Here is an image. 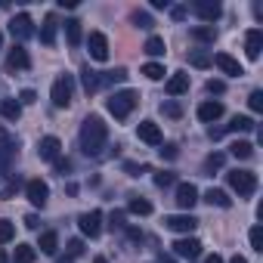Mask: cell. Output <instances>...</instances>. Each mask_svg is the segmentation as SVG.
<instances>
[{"label": "cell", "instance_id": "cell-1", "mask_svg": "<svg viewBox=\"0 0 263 263\" xmlns=\"http://www.w3.org/2000/svg\"><path fill=\"white\" fill-rule=\"evenodd\" d=\"M105 143H108V124L99 115H87L81 121V152L96 158V155H102Z\"/></svg>", "mask_w": 263, "mask_h": 263}, {"label": "cell", "instance_id": "cell-2", "mask_svg": "<svg viewBox=\"0 0 263 263\" xmlns=\"http://www.w3.org/2000/svg\"><path fill=\"white\" fill-rule=\"evenodd\" d=\"M137 105H140V93H137V90H118V93H111L108 102H105V108H108L118 121H127L130 111H134Z\"/></svg>", "mask_w": 263, "mask_h": 263}, {"label": "cell", "instance_id": "cell-3", "mask_svg": "<svg viewBox=\"0 0 263 263\" xmlns=\"http://www.w3.org/2000/svg\"><path fill=\"white\" fill-rule=\"evenodd\" d=\"M226 183H229L232 192H238V198H248V195L257 192V174L254 171H229Z\"/></svg>", "mask_w": 263, "mask_h": 263}, {"label": "cell", "instance_id": "cell-4", "mask_svg": "<svg viewBox=\"0 0 263 263\" xmlns=\"http://www.w3.org/2000/svg\"><path fill=\"white\" fill-rule=\"evenodd\" d=\"M50 99L56 108H68L71 99H74V78L71 74H59L53 81V90H50Z\"/></svg>", "mask_w": 263, "mask_h": 263}, {"label": "cell", "instance_id": "cell-5", "mask_svg": "<svg viewBox=\"0 0 263 263\" xmlns=\"http://www.w3.org/2000/svg\"><path fill=\"white\" fill-rule=\"evenodd\" d=\"M10 34H13L19 44L28 41V37H34V22H31V16H28V13L13 16V19H10Z\"/></svg>", "mask_w": 263, "mask_h": 263}, {"label": "cell", "instance_id": "cell-6", "mask_svg": "<svg viewBox=\"0 0 263 263\" xmlns=\"http://www.w3.org/2000/svg\"><path fill=\"white\" fill-rule=\"evenodd\" d=\"M192 10H195V16H198L201 22H208V25H214V22L223 16V7L217 4V0H195Z\"/></svg>", "mask_w": 263, "mask_h": 263}, {"label": "cell", "instance_id": "cell-7", "mask_svg": "<svg viewBox=\"0 0 263 263\" xmlns=\"http://www.w3.org/2000/svg\"><path fill=\"white\" fill-rule=\"evenodd\" d=\"M25 195H28V201H31L34 208H44L47 198H50V186H47L44 180H28V183H25Z\"/></svg>", "mask_w": 263, "mask_h": 263}, {"label": "cell", "instance_id": "cell-8", "mask_svg": "<svg viewBox=\"0 0 263 263\" xmlns=\"http://www.w3.org/2000/svg\"><path fill=\"white\" fill-rule=\"evenodd\" d=\"M78 226H81L84 235L96 238V235L102 232V211H87V214H81V217H78Z\"/></svg>", "mask_w": 263, "mask_h": 263}, {"label": "cell", "instance_id": "cell-9", "mask_svg": "<svg viewBox=\"0 0 263 263\" xmlns=\"http://www.w3.org/2000/svg\"><path fill=\"white\" fill-rule=\"evenodd\" d=\"M87 47H90V56H93L96 62H105V59H108V37H105L102 31H90Z\"/></svg>", "mask_w": 263, "mask_h": 263}, {"label": "cell", "instance_id": "cell-10", "mask_svg": "<svg viewBox=\"0 0 263 263\" xmlns=\"http://www.w3.org/2000/svg\"><path fill=\"white\" fill-rule=\"evenodd\" d=\"M7 68H10V71H28V68H31V56H28V50H25L22 44H16V47L10 50Z\"/></svg>", "mask_w": 263, "mask_h": 263}, {"label": "cell", "instance_id": "cell-11", "mask_svg": "<svg viewBox=\"0 0 263 263\" xmlns=\"http://www.w3.org/2000/svg\"><path fill=\"white\" fill-rule=\"evenodd\" d=\"M164 226L171 232H192L198 226V217H192V214H171V217H164Z\"/></svg>", "mask_w": 263, "mask_h": 263}, {"label": "cell", "instance_id": "cell-12", "mask_svg": "<svg viewBox=\"0 0 263 263\" xmlns=\"http://www.w3.org/2000/svg\"><path fill=\"white\" fill-rule=\"evenodd\" d=\"M137 137H140L146 146H161V143H164V140H161V127H158L155 121H140Z\"/></svg>", "mask_w": 263, "mask_h": 263}, {"label": "cell", "instance_id": "cell-13", "mask_svg": "<svg viewBox=\"0 0 263 263\" xmlns=\"http://www.w3.org/2000/svg\"><path fill=\"white\" fill-rule=\"evenodd\" d=\"M211 65H217L223 74H232V78H241V74H245V68H241L229 53H217V56H211Z\"/></svg>", "mask_w": 263, "mask_h": 263}, {"label": "cell", "instance_id": "cell-14", "mask_svg": "<svg viewBox=\"0 0 263 263\" xmlns=\"http://www.w3.org/2000/svg\"><path fill=\"white\" fill-rule=\"evenodd\" d=\"M59 152H62L59 137H44V140L37 143V155H41V161H56Z\"/></svg>", "mask_w": 263, "mask_h": 263}, {"label": "cell", "instance_id": "cell-15", "mask_svg": "<svg viewBox=\"0 0 263 263\" xmlns=\"http://www.w3.org/2000/svg\"><path fill=\"white\" fill-rule=\"evenodd\" d=\"M171 248H174L177 257H189V260H195V257L201 254V241H198V238H177Z\"/></svg>", "mask_w": 263, "mask_h": 263}, {"label": "cell", "instance_id": "cell-16", "mask_svg": "<svg viewBox=\"0 0 263 263\" xmlns=\"http://www.w3.org/2000/svg\"><path fill=\"white\" fill-rule=\"evenodd\" d=\"M260 50H263V31L251 28L245 34V53H248V59H260Z\"/></svg>", "mask_w": 263, "mask_h": 263}, {"label": "cell", "instance_id": "cell-17", "mask_svg": "<svg viewBox=\"0 0 263 263\" xmlns=\"http://www.w3.org/2000/svg\"><path fill=\"white\" fill-rule=\"evenodd\" d=\"M217 118H223V102H220V99H208V102L198 105V121L211 124V121H217Z\"/></svg>", "mask_w": 263, "mask_h": 263}, {"label": "cell", "instance_id": "cell-18", "mask_svg": "<svg viewBox=\"0 0 263 263\" xmlns=\"http://www.w3.org/2000/svg\"><path fill=\"white\" fill-rule=\"evenodd\" d=\"M195 201H198V189L192 183H180L177 186V204L189 211V208H195Z\"/></svg>", "mask_w": 263, "mask_h": 263}, {"label": "cell", "instance_id": "cell-19", "mask_svg": "<svg viewBox=\"0 0 263 263\" xmlns=\"http://www.w3.org/2000/svg\"><path fill=\"white\" fill-rule=\"evenodd\" d=\"M164 90H167L171 96H183V93L189 90V74H186V71L171 74V78H167V84H164Z\"/></svg>", "mask_w": 263, "mask_h": 263}, {"label": "cell", "instance_id": "cell-20", "mask_svg": "<svg viewBox=\"0 0 263 263\" xmlns=\"http://www.w3.org/2000/svg\"><path fill=\"white\" fill-rule=\"evenodd\" d=\"M81 84H84V93H87V96H93V93L102 87V81H99V71H93V68L87 65V68L81 71Z\"/></svg>", "mask_w": 263, "mask_h": 263}, {"label": "cell", "instance_id": "cell-21", "mask_svg": "<svg viewBox=\"0 0 263 263\" xmlns=\"http://www.w3.org/2000/svg\"><path fill=\"white\" fill-rule=\"evenodd\" d=\"M257 124H254V118H248V115H235L229 124H226V130L229 134H248V130H254Z\"/></svg>", "mask_w": 263, "mask_h": 263}, {"label": "cell", "instance_id": "cell-22", "mask_svg": "<svg viewBox=\"0 0 263 263\" xmlns=\"http://www.w3.org/2000/svg\"><path fill=\"white\" fill-rule=\"evenodd\" d=\"M56 28H59L56 16H47V19H44V28H41V44H44V47H53V44H56Z\"/></svg>", "mask_w": 263, "mask_h": 263}, {"label": "cell", "instance_id": "cell-23", "mask_svg": "<svg viewBox=\"0 0 263 263\" xmlns=\"http://www.w3.org/2000/svg\"><path fill=\"white\" fill-rule=\"evenodd\" d=\"M189 37L198 41V44H214V41H217V28H214V25H195V28L189 31Z\"/></svg>", "mask_w": 263, "mask_h": 263}, {"label": "cell", "instance_id": "cell-24", "mask_svg": "<svg viewBox=\"0 0 263 263\" xmlns=\"http://www.w3.org/2000/svg\"><path fill=\"white\" fill-rule=\"evenodd\" d=\"M37 248H41V254H56V251H59V235H56L53 229L41 232V241H37Z\"/></svg>", "mask_w": 263, "mask_h": 263}, {"label": "cell", "instance_id": "cell-25", "mask_svg": "<svg viewBox=\"0 0 263 263\" xmlns=\"http://www.w3.org/2000/svg\"><path fill=\"white\" fill-rule=\"evenodd\" d=\"M65 37H68V47H81L84 31H81V22L78 19H65Z\"/></svg>", "mask_w": 263, "mask_h": 263}, {"label": "cell", "instance_id": "cell-26", "mask_svg": "<svg viewBox=\"0 0 263 263\" xmlns=\"http://www.w3.org/2000/svg\"><path fill=\"white\" fill-rule=\"evenodd\" d=\"M0 115H4L7 121H19V118H22V105H19V99H4V102H0Z\"/></svg>", "mask_w": 263, "mask_h": 263}, {"label": "cell", "instance_id": "cell-27", "mask_svg": "<svg viewBox=\"0 0 263 263\" xmlns=\"http://www.w3.org/2000/svg\"><path fill=\"white\" fill-rule=\"evenodd\" d=\"M204 201L214 204V208H229V204H232V198H229L223 189H208V192H204Z\"/></svg>", "mask_w": 263, "mask_h": 263}, {"label": "cell", "instance_id": "cell-28", "mask_svg": "<svg viewBox=\"0 0 263 263\" xmlns=\"http://www.w3.org/2000/svg\"><path fill=\"white\" fill-rule=\"evenodd\" d=\"M0 152H7V155H13V158H16V152H19V140H16L13 134H7L4 127H0Z\"/></svg>", "mask_w": 263, "mask_h": 263}, {"label": "cell", "instance_id": "cell-29", "mask_svg": "<svg viewBox=\"0 0 263 263\" xmlns=\"http://www.w3.org/2000/svg\"><path fill=\"white\" fill-rule=\"evenodd\" d=\"M149 56H164L167 53V44H164V37H158V34H152L149 41H146V47H143Z\"/></svg>", "mask_w": 263, "mask_h": 263}, {"label": "cell", "instance_id": "cell-30", "mask_svg": "<svg viewBox=\"0 0 263 263\" xmlns=\"http://www.w3.org/2000/svg\"><path fill=\"white\" fill-rule=\"evenodd\" d=\"M99 81H102V87H105V84H124V81H127V68H111V71H99Z\"/></svg>", "mask_w": 263, "mask_h": 263}, {"label": "cell", "instance_id": "cell-31", "mask_svg": "<svg viewBox=\"0 0 263 263\" xmlns=\"http://www.w3.org/2000/svg\"><path fill=\"white\" fill-rule=\"evenodd\" d=\"M37 251L31 245H16V254H13V263H34Z\"/></svg>", "mask_w": 263, "mask_h": 263}, {"label": "cell", "instance_id": "cell-32", "mask_svg": "<svg viewBox=\"0 0 263 263\" xmlns=\"http://www.w3.org/2000/svg\"><path fill=\"white\" fill-rule=\"evenodd\" d=\"M127 211H130V214H137V217H149V214H152V204H149L146 198H130Z\"/></svg>", "mask_w": 263, "mask_h": 263}, {"label": "cell", "instance_id": "cell-33", "mask_svg": "<svg viewBox=\"0 0 263 263\" xmlns=\"http://www.w3.org/2000/svg\"><path fill=\"white\" fill-rule=\"evenodd\" d=\"M189 65H192V68H211V53L192 50V53H189Z\"/></svg>", "mask_w": 263, "mask_h": 263}, {"label": "cell", "instance_id": "cell-34", "mask_svg": "<svg viewBox=\"0 0 263 263\" xmlns=\"http://www.w3.org/2000/svg\"><path fill=\"white\" fill-rule=\"evenodd\" d=\"M143 74H146L149 81H164V74H167V71H164V65H161V62H146V65H143Z\"/></svg>", "mask_w": 263, "mask_h": 263}, {"label": "cell", "instance_id": "cell-35", "mask_svg": "<svg viewBox=\"0 0 263 263\" xmlns=\"http://www.w3.org/2000/svg\"><path fill=\"white\" fill-rule=\"evenodd\" d=\"M229 152H232L235 158H251V155H254V146H251L248 140H235V143L229 146Z\"/></svg>", "mask_w": 263, "mask_h": 263}, {"label": "cell", "instance_id": "cell-36", "mask_svg": "<svg viewBox=\"0 0 263 263\" xmlns=\"http://www.w3.org/2000/svg\"><path fill=\"white\" fill-rule=\"evenodd\" d=\"M130 22H134L137 28H152V25H155L152 16H149L146 10H134V13H130Z\"/></svg>", "mask_w": 263, "mask_h": 263}, {"label": "cell", "instance_id": "cell-37", "mask_svg": "<svg viewBox=\"0 0 263 263\" xmlns=\"http://www.w3.org/2000/svg\"><path fill=\"white\" fill-rule=\"evenodd\" d=\"M161 115L177 121V118H183V108H180V102H174V99H164V102H161Z\"/></svg>", "mask_w": 263, "mask_h": 263}, {"label": "cell", "instance_id": "cell-38", "mask_svg": "<svg viewBox=\"0 0 263 263\" xmlns=\"http://www.w3.org/2000/svg\"><path fill=\"white\" fill-rule=\"evenodd\" d=\"M223 161H226V155H223V152H211V155L204 158V171H208V174H214V171H220V167H223Z\"/></svg>", "mask_w": 263, "mask_h": 263}, {"label": "cell", "instance_id": "cell-39", "mask_svg": "<svg viewBox=\"0 0 263 263\" xmlns=\"http://www.w3.org/2000/svg\"><path fill=\"white\" fill-rule=\"evenodd\" d=\"M108 229H111V232H124V229H127L124 211H111V214H108Z\"/></svg>", "mask_w": 263, "mask_h": 263}, {"label": "cell", "instance_id": "cell-40", "mask_svg": "<svg viewBox=\"0 0 263 263\" xmlns=\"http://www.w3.org/2000/svg\"><path fill=\"white\" fill-rule=\"evenodd\" d=\"M16 238V226L10 223V220H0V245H7V241H13Z\"/></svg>", "mask_w": 263, "mask_h": 263}, {"label": "cell", "instance_id": "cell-41", "mask_svg": "<svg viewBox=\"0 0 263 263\" xmlns=\"http://www.w3.org/2000/svg\"><path fill=\"white\" fill-rule=\"evenodd\" d=\"M19 186H22V180H19V177H13V180L4 186V189H0V198H4V201H10V198L19 192Z\"/></svg>", "mask_w": 263, "mask_h": 263}, {"label": "cell", "instance_id": "cell-42", "mask_svg": "<svg viewBox=\"0 0 263 263\" xmlns=\"http://www.w3.org/2000/svg\"><path fill=\"white\" fill-rule=\"evenodd\" d=\"M7 177H13V155L0 152V180H7Z\"/></svg>", "mask_w": 263, "mask_h": 263}, {"label": "cell", "instance_id": "cell-43", "mask_svg": "<svg viewBox=\"0 0 263 263\" xmlns=\"http://www.w3.org/2000/svg\"><path fill=\"white\" fill-rule=\"evenodd\" d=\"M174 183H177L174 171H161V174H155V186H158V189H164V186H174Z\"/></svg>", "mask_w": 263, "mask_h": 263}, {"label": "cell", "instance_id": "cell-44", "mask_svg": "<svg viewBox=\"0 0 263 263\" xmlns=\"http://www.w3.org/2000/svg\"><path fill=\"white\" fill-rule=\"evenodd\" d=\"M248 238H251V248H254V251H263V229H260V226H254V229L248 232Z\"/></svg>", "mask_w": 263, "mask_h": 263}, {"label": "cell", "instance_id": "cell-45", "mask_svg": "<svg viewBox=\"0 0 263 263\" xmlns=\"http://www.w3.org/2000/svg\"><path fill=\"white\" fill-rule=\"evenodd\" d=\"M248 105H251V111H263V90H254L248 96Z\"/></svg>", "mask_w": 263, "mask_h": 263}, {"label": "cell", "instance_id": "cell-46", "mask_svg": "<svg viewBox=\"0 0 263 263\" xmlns=\"http://www.w3.org/2000/svg\"><path fill=\"white\" fill-rule=\"evenodd\" d=\"M65 251H68L65 257H71V260H74V257H81V254H84V241H81V238H71Z\"/></svg>", "mask_w": 263, "mask_h": 263}, {"label": "cell", "instance_id": "cell-47", "mask_svg": "<svg viewBox=\"0 0 263 263\" xmlns=\"http://www.w3.org/2000/svg\"><path fill=\"white\" fill-rule=\"evenodd\" d=\"M124 232H127V238H130V241H134V245H143V241H146V235H143V232H140L137 226H127Z\"/></svg>", "mask_w": 263, "mask_h": 263}, {"label": "cell", "instance_id": "cell-48", "mask_svg": "<svg viewBox=\"0 0 263 263\" xmlns=\"http://www.w3.org/2000/svg\"><path fill=\"white\" fill-rule=\"evenodd\" d=\"M208 93L211 96H220V93H226V84L223 81H208Z\"/></svg>", "mask_w": 263, "mask_h": 263}, {"label": "cell", "instance_id": "cell-49", "mask_svg": "<svg viewBox=\"0 0 263 263\" xmlns=\"http://www.w3.org/2000/svg\"><path fill=\"white\" fill-rule=\"evenodd\" d=\"M31 102H37V93L34 90H22L19 93V105H31Z\"/></svg>", "mask_w": 263, "mask_h": 263}, {"label": "cell", "instance_id": "cell-50", "mask_svg": "<svg viewBox=\"0 0 263 263\" xmlns=\"http://www.w3.org/2000/svg\"><path fill=\"white\" fill-rule=\"evenodd\" d=\"M53 167H56V174H62V177H65V174L71 171V161H68V158H56V161H53Z\"/></svg>", "mask_w": 263, "mask_h": 263}, {"label": "cell", "instance_id": "cell-51", "mask_svg": "<svg viewBox=\"0 0 263 263\" xmlns=\"http://www.w3.org/2000/svg\"><path fill=\"white\" fill-rule=\"evenodd\" d=\"M158 152H161V158H177V155H180V152H177V146H174V143H167V146H164V143H161V149H158Z\"/></svg>", "mask_w": 263, "mask_h": 263}, {"label": "cell", "instance_id": "cell-52", "mask_svg": "<svg viewBox=\"0 0 263 263\" xmlns=\"http://www.w3.org/2000/svg\"><path fill=\"white\" fill-rule=\"evenodd\" d=\"M124 171L130 177H140V171H149V164H124Z\"/></svg>", "mask_w": 263, "mask_h": 263}, {"label": "cell", "instance_id": "cell-53", "mask_svg": "<svg viewBox=\"0 0 263 263\" xmlns=\"http://www.w3.org/2000/svg\"><path fill=\"white\" fill-rule=\"evenodd\" d=\"M223 134H226V130H223V127H211V130H208V137H211V140H220Z\"/></svg>", "mask_w": 263, "mask_h": 263}, {"label": "cell", "instance_id": "cell-54", "mask_svg": "<svg viewBox=\"0 0 263 263\" xmlns=\"http://www.w3.org/2000/svg\"><path fill=\"white\" fill-rule=\"evenodd\" d=\"M25 226H28V229H37V226H41V220H37L34 214H28V217H25Z\"/></svg>", "mask_w": 263, "mask_h": 263}, {"label": "cell", "instance_id": "cell-55", "mask_svg": "<svg viewBox=\"0 0 263 263\" xmlns=\"http://www.w3.org/2000/svg\"><path fill=\"white\" fill-rule=\"evenodd\" d=\"M186 13H189V10H186V7H174V10H171V16H174V19H183V16H186Z\"/></svg>", "mask_w": 263, "mask_h": 263}, {"label": "cell", "instance_id": "cell-56", "mask_svg": "<svg viewBox=\"0 0 263 263\" xmlns=\"http://www.w3.org/2000/svg\"><path fill=\"white\" fill-rule=\"evenodd\" d=\"M204 263H223V257H220V254H211V257H208Z\"/></svg>", "mask_w": 263, "mask_h": 263}, {"label": "cell", "instance_id": "cell-57", "mask_svg": "<svg viewBox=\"0 0 263 263\" xmlns=\"http://www.w3.org/2000/svg\"><path fill=\"white\" fill-rule=\"evenodd\" d=\"M0 263H10V257H7V251L0 248Z\"/></svg>", "mask_w": 263, "mask_h": 263}, {"label": "cell", "instance_id": "cell-58", "mask_svg": "<svg viewBox=\"0 0 263 263\" xmlns=\"http://www.w3.org/2000/svg\"><path fill=\"white\" fill-rule=\"evenodd\" d=\"M229 263H248V260H245V257H238V254H235V257H232V260H229Z\"/></svg>", "mask_w": 263, "mask_h": 263}, {"label": "cell", "instance_id": "cell-59", "mask_svg": "<svg viewBox=\"0 0 263 263\" xmlns=\"http://www.w3.org/2000/svg\"><path fill=\"white\" fill-rule=\"evenodd\" d=\"M56 263H74V260H71V257H59Z\"/></svg>", "mask_w": 263, "mask_h": 263}, {"label": "cell", "instance_id": "cell-60", "mask_svg": "<svg viewBox=\"0 0 263 263\" xmlns=\"http://www.w3.org/2000/svg\"><path fill=\"white\" fill-rule=\"evenodd\" d=\"M158 263H174V260H171V257H164V254H161V260H158Z\"/></svg>", "mask_w": 263, "mask_h": 263}, {"label": "cell", "instance_id": "cell-61", "mask_svg": "<svg viewBox=\"0 0 263 263\" xmlns=\"http://www.w3.org/2000/svg\"><path fill=\"white\" fill-rule=\"evenodd\" d=\"M93 263H108V260L105 257H93Z\"/></svg>", "mask_w": 263, "mask_h": 263}, {"label": "cell", "instance_id": "cell-62", "mask_svg": "<svg viewBox=\"0 0 263 263\" xmlns=\"http://www.w3.org/2000/svg\"><path fill=\"white\" fill-rule=\"evenodd\" d=\"M0 50H4V34H0Z\"/></svg>", "mask_w": 263, "mask_h": 263}]
</instances>
